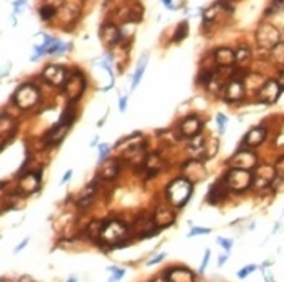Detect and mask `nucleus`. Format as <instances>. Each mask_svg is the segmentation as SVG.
<instances>
[{"label":"nucleus","mask_w":284,"mask_h":282,"mask_svg":"<svg viewBox=\"0 0 284 282\" xmlns=\"http://www.w3.org/2000/svg\"><path fill=\"white\" fill-rule=\"evenodd\" d=\"M187 34H189V23L182 21L179 26H177L175 33H174V39H172V41H174V42H182L187 38Z\"/></svg>","instance_id":"28"},{"label":"nucleus","mask_w":284,"mask_h":282,"mask_svg":"<svg viewBox=\"0 0 284 282\" xmlns=\"http://www.w3.org/2000/svg\"><path fill=\"white\" fill-rule=\"evenodd\" d=\"M127 102H129V98H127V96H124V98H120V104H119V110H120V112H125Z\"/></svg>","instance_id":"40"},{"label":"nucleus","mask_w":284,"mask_h":282,"mask_svg":"<svg viewBox=\"0 0 284 282\" xmlns=\"http://www.w3.org/2000/svg\"><path fill=\"white\" fill-rule=\"evenodd\" d=\"M166 282H194V274L185 268H171L164 274Z\"/></svg>","instance_id":"20"},{"label":"nucleus","mask_w":284,"mask_h":282,"mask_svg":"<svg viewBox=\"0 0 284 282\" xmlns=\"http://www.w3.org/2000/svg\"><path fill=\"white\" fill-rule=\"evenodd\" d=\"M39 187H41V170H38V172H28L20 180V191H22V195L28 196L36 193Z\"/></svg>","instance_id":"14"},{"label":"nucleus","mask_w":284,"mask_h":282,"mask_svg":"<svg viewBox=\"0 0 284 282\" xmlns=\"http://www.w3.org/2000/svg\"><path fill=\"white\" fill-rule=\"evenodd\" d=\"M201 128H203V122L200 120L198 115L192 114V115H187V117L182 120L180 125H179V133L182 138H195L198 137L201 133Z\"/></svg>","instance_id":"10"},{"label":"nucleus","mask_w":284,"mask_h":282,"mask_svg":"<svg viewBox=\"0 0 284 282\" xmlns=\"http://www.w3.org/2000/svg\"><path fill=\"white\" fill-rule=\"evenodd\" d=\"M215 63L218 67H232L236 62V50H232L229 47H221V49H216L215 50Z\"/></svg>","instance_id":"17"},{"label":"nucleus","mask_w":284,"mask_h":282,"mask_svg":"<svg viewBox=\"0 0 284 282\" xmlns=\"http://www.w3.org/2000/svg\"><path fill=\"white\" fill-rule=\"evenodd\" d=\"M161 2L164 3L167 8H174V5H172V0H161Z\"/></svg>","instance_id":"45"},{"label":"nucleus","mask_w":284,"mask_h":282,"mask_svg":"<svg viewBox=\"0 0 284 282\" xmlns=\"http://www.w3.org/2000/svg\"><path fill=\"white\" fill-rule=\"evenodd\" d=\"M75 102H68L67 104V107L64 109V112H62V117H60L59 120V123H62V125H72L73 123V120H75Z\"/></svg>","instance_id":"24"},{"label":"nucleus","mask_w":284,"mask_h":282,"mask_svg":"<svg viewBox=\"0 0 284 282\" xmlns=\"http://www.w3.org/2000/svg\"><path fill=\"white\" fill-rule=\"evenodd\" d=\"M67 282H77V278H70V279H68Z\"/></svg>","instance_id":"48"},{"label":"nucleus","mask_w":284,"mask_h":282,"mask_svg":"<svg viewBox=\"0 0 284 282\" xmlns=\"http://www.w3.org/2000/svg\"><path fill=\"white\" fill-rule=\"evenodd\" d=\"M218 242L221 243V246L224 248L226 251H231V248H232V240H229V239H222V237H219L218 239Z\"/></svg>","instance_id":"38"},{"label":"nucleus","mask_w":284,"mask_h":282,"mask_svg":"<svg viewBox=\"0 0 284 282\" xmlns=\"http://www.w3.org/2000/svg\"><path fill=\"white\" fill-rule=\"evenodd\" d=\"M162 165H164V162H162L161 156L158 153H150L145 156L141 167H143L145 172L148 174V177H154V175L162 169Z\"/></svg>","instance_id":"16"},{"label":"nucleus","mask_w":284,"mask_h":282,"mask_svg":"<svg viewBox=\"0 0 284 282\" xmlns=\"http://www.w3.org/2000/svg\"><path fill=\"white\" fill-rule=\"evenodd\" d=\"M125 234H127L125 224H122L117 219H108V221H104V224H103V230H101L99 240L106 245L115 246L117 245V242Z\"/></svg>","instance_id":"5"},{"label":"nucleus","mask_w":284,"mask_h":282,"mask_svg":"<svg viewBox=\"0 0 284 282\" xmlns=\"http://www.w3.org/2000/svg\"><path fill=\"white\" fill-rule=\"evenodd\" d=\"M174 221H175V214L172 213L171 209L164 208V206H161V208L156 209L154 218H153V224L158 225V229L169 227L171 224H174Z\"/></svg>","instance_id":"19"},{"label":"nucleus","mask_w":284,"mask_h":282,"mask_svg":"<svg viewBox=\"0 0 284 282\" xmlns=\"http://www.w3.org/2000/svg\"><path fill=\"white\" fill-rule=\"evenodd\" d=\"M189 151L192 154H195V156H198V154H203L206 151V141L203 137H195V138H192V141L189 143Z\"/></svg>","instance_id":"23"},{"label":"nucleus","mask_w":284,"mask_h":282,"mask_svg":"<svg viewBox=\"0 0 284 282\" xmlns=\"http://www.w3.org/2000/svg\"><path fill=\"white\" fill-rule=\"evenodd\" d=\"M99 39H101V42L104 44V47L112 49L122 41L120 29L112 23H104L103 26L99 28Z\"/></svg>","instance_id":"12"},{"label":"nucleus","mask_w":284,"mask_h":282,"mask_svg":"<svg viewBox=\"0 0 284 282\" xmlns=\"http://www.w3.org/2000/svg\"><path fill=\"white\" fill-rule=\"evenodd\" d=\"M164 258H166V253H159L158 256H156V258H153V260H150V261H148V263H146V264H148V266L158 264V263H161V261H162V260H164Z\"/></svg>","instance_id":"39"},{"label":"nucleus","mask_w":284,"mask_h":282,"mask_svg":"<svg viewBox=\"0 0 284 282\" xmlns=\"http://www.w3.org/2000/svg\"><path fill=\"white\" fill-rule=\"evenodd\" d=\"M276 177L275 165H258L253 174V185L258 188H266L273 183Z\"/></svg>","instance_id":"13"},{"label":"nucleus","mask_w":284,"mask_h":282,"mask_svg":"<svg viewBox=\"0 0 284 282\" xmlns=\"http://www.w3.org/2000/svg\"><path fill=\"white\" fill-rule=\"evenodd\" d=\"M109 271L112 274H110V278H109L108 282H119L125 274V269H122V268H109Z\"/></svg>","instance_id":"30"},{"label":"nucleus","mask_w":284,"mask_h":282,"mask_svg":"<svg viewBox=\"0 0 284 282\" xmlns=\"http://www.w3.org/2000/svg\"><path fill=\"white\" fill-rule=\"evenodd\" d=\"M68 125H62V123H57L54 125L52 128H50V132L47 133V137H45V144L50 146V144H57L60 141L64 140L65 135L68 133Z\"/></svg>","instance_id":"21"},{"label":"nucleus","mask_w":284,"mask_h":282,"mask_svg":"<svg viewBox=\"0 0 284 282\" xmlns=\"http://www.w3.org/2000/svg\"><path fill=\"white\" fill-rule=\"evenodd\" d=\"M265 279H266V282H276L275 279L271 278V274H268V273H265Z\"/></svg>","instance_id":"47"},{"label":"nucleus","mask_w":284,"mask_h":282,"mask_svg":"<svg viewBox=\"0 0 284 282\" xmlns=\"http://www.w3.org/2000/svg\"><path fill=\"white\" fill-rule=\"evenodd\" d=\"M271 55L278 63H284V42H280L275 49H271Z\"/></svg>","instance_id":"29"},{"label":"nucleus","mask_w":284,"mask_h":282,"mask_svg":"<svg viewBox=\"0 0 284 282\" xmlns=\"http://www.w3.org/2000/svg\"><path fill=\"white\" fill-rule=\"evenodd\" d=\"M242 148L243 149H239L232 158L227 159V164L231 167H237V169H247V170L255 169L258 164L257 154L250 148H245V146H242Z\"/></svg>","instance_id":"7"},{"label":"nucleus","mask_w":284,"mask_h":282,"mask_svg":"<svg viewBox=\"0 0 284 282\" xmlns=\"http://www.w3.org/2000/svg\"><path fill=\"white\" fill-rule=\"evenodd\" d=\"M109 151H110V146L109 144H99V162H104L106 158H108V154H109Z\"/></svg>","instance_id":"34"},{"label":"nucleus","mask_w":284,"mask_h":282,"mask_svg":"<svg viewBox=\"0 0 284 282\" xmlns=\"http://www.w3.org/2000/svg\"><path fill=\"white\" fill-rule=\"evenodd\" d=\"M245 96V77L237 72L231 77L224 86V98L227 102H239Z\"/></svg>","instance_id":"6"},{"label":"nucleus","mask_w":284,"mask_h":282,"mask_svg":"<svg viewBox=\"0 0 284 282\" xmlns=\"http://www.w3.org/2000/svg\"><path fill=\"white\" fill-rule=\"evenodd\" d=\"M229 187L224 182V179H221L219 182H216L213 187L210 188V193H208V203L211 204H219L222 200L226 198L227 193H229Z\"/></svg>","instance_id":"18"},{"label":"nucleus","mask_w":284,"mask_h":282,"mask_svg":"<svg viewBox=\"0 0 284 282\" xmlns=\"http://www.w3.org/2000/svg\"><path fill=\"white\" fill-rule=\"evenodd\" d=\"M283 214H284V211H283Z\"/></svg>","instance_id":"49"},{"label":"nucleus","mask_w":284,"mask_h":282,"mask_svg":"<svg viewBox=\"0 0 284 282\" xmlns=\"http://www.w3.org/2000/svg\"><path fill=\"white\" fill-rule=\"evenodd\" d=\"M146 55L141 57V60L138 62V67H136V72L133 75V81H131V89H135L138 86V83L141 81V78H143V73H145V68H146Z\"/></svg>","instance_id":"25"},{"label":"nucleus","mask_w":284,"mask_h":282,"mask_svg":"<svg viewBox=\"0 0 284 282\" xmlns=\"http://www.w3.org/2000/svg\"><path fill=\"white\" fill-rule=\"evenodd\" d=\"M72 174H73V170H67V172H65V175L62 177V182H60V183H65V182H68V179L72 177Z\"/></svg>","instance_id":"42"},{"label":"nucleus","mask_w":284,"mask_h":282,"mask_svg":"<svg viewBox=\"0 0 284 282\" xmlns=\"http://www.w3.org/2000/svg\"><path fill=\"white\" fill-rule=\"evenodd\" d=\"M257 269V266L255 264H248V266H245V268H242L239 273H237V278L239 279H245L248 274H252L253 271Z\"/></svg>","instance_id":"33"},{"label":"nucleus","mask_w":284,"mask_h":282,"mask_svg":"<svg viewBox=\"0 0 284 282\" xmlns=\"http://www.w3.org/2000/svg\"><path fill=\"white\" fill-rule=\"evenodd\" d=\"M275 170H276V177L280 180H284V156H281V158L276 161Z\"/></svg>","instance_id":"32"},{"label":"nucleus","mask_w":284,"mask_h":282,"mask_svg":"<svg viewBox=\"0 0 284 282\" xmlns=\"http://www.w3.org/2000/svg\"><path fill=\"white\" fill-rule=\"evenodd\" d=\"M210 255H211V250H206V251H205V256H203L201 264H200V269H198V273H200V274L205 273L206 266H208V263H210Z\"/></svg>","instance_id":"36"},{"label":"nucleus","mask_w":284,"mask_h":282,"mask_svg":"<svg viewBox=\"0 0 284 282\" xmlns=\"http://www.w3.org/2000/svg\"><path fill=\"white\" fill-rule=\"evenodd\" d=\"M216 122H218V125H219V133H224V125L227 122V117L224 114H218L216 115Z\"/></svg>","instance_id":"37"},{"label":"nucleus","mask_w":284,"mask_h":282,"mask_svg":"<svg viewBox=\"0 0 284 282\" xmlns=\"http://www.w3.org/2000/svg\"><path fill=\"white\" fill-rule=\"evenodd\" d=\"M255 41L262 49L271 50L281 42V33L273 24H268V23L260 24L255 33Z\"/></svg>","instance_id":"4"},{"label":"nucleus","mask_w":284,"mask_h":282,"mask_svg":"<svg viewBox=\"0 0 284 282\" xmlns=\"http://www.w3.org/2000/svg\"><path fill=\"white\" fill-rule=\"evenodd\" d=\"M266 140V128L263 127H253L247 132V135L242 140V146L245 148H257V146L263 144V141Z\"/></svg>","instance_id":"15"},{"label":"nucleus","mask_w":284,"mask_h":282,"mask_svg":"<svg viewBox=\"0 0 284 282\" xmlns=\"http://www.w3.org/2000/svg\"><path fill=\"white\" fill-rule=\"evenodd\" d=\"M120 165H122L120 161H117V159H115V161H109V162L99 170L101 179L106 180V182H109V180H114L119 175V172H120Z\"/></svg>","instance_id":"22"},{"label":"nucleus","mask_w":284,"mask_h":282,"mask_svg":"<svg viewBox=\"0 0 284 282\" xmlns=\"http://www.w3.org/2000/svg\"><path fill=\"white\" fill-rule=\"evenodd\" d=\"M278 83L281 84V88H283V91H284V70L280 73V78H278Z\"/></svg>","instance_id":"43"},{"label":"nucleus","mask_w":284,"mask_h":282,"mask_svg":"<svg viewBox=\"0 0 284 282\" xmlns=\"http://www.w3.org/2000/svg\"><path fill=\"white\" fill-rule=\"evenodd\" d=\"M227 261V255H222V256H219V261H218V266H222Z\"/></svg>","instance_id":"44"},{"label":"nucleus","mask_w":284,"mask_h":282,"mask_svg":"<svg viewBox=\"0 0 284 282\" xmlns=\"http://www.w3.org/2000/svg\"><path fill=\"white\" fill-rule=\"evenodd\" d=\"M41 77L52 86H64L70 75L67 73V68L60 67V65H47Z\"/></svg>","instance_id":"11"},{"label":"nucleus","mask_w":284,"mask_h":282,"mask_svg":"<svg viewBox=\"0 0 284 282\" xmlns=\"http://www.w3.org/2000/svg\"><path fill=\"white\" fill-rule=\"evenodd\" d=\"M20 282H34L31 278H29V276H24V278H22L20 279Z\"/></svg>","instance_id":"46"},{"label":"nucleus","mask_w":284,"mask_h":282,"mask_svg":"<svg viewBox=\"0 0 284 282\" xmlns=\"http://www.w3.org/2000/svg\"><path fill=\"white\" fill-rule=\"evenodd\" d=\"M222 179H224L229 190L236 191V193H242V191H245L253 185V172L247 169L229 167V170H227Z\"/></svg>","instance_id":"2"},{"label":"nucleus","mask_w":284,"mask_h":282,"mask_svg":"<svg viewBox=\"0 0 284 282\" xmlns=\"http://www.w3.org/2000/svg\"><path fill=\"white\" fill-rule=\"evenodd\" d=\"M86 89V78L81 73H72L67 80V83L64 84V91L67 94L70 102H75L81 98V94Z\"/></svg>","instance_id":"9"},{"label":"nucleus","mask_w":284,"mask_h":282,"mask_svg":"<svg viewBox=\"0 0 284 282\" xmlns=\"http://www.w3.org/2000/svg\"><path fill=\"white\" fill-rule=\"evenodd\" d=\"M192 193H194V185H192V180H189L187 177L174 179L166 188L167 201L174 208H179V209L184 208L189 203V200L192 198Z\"/></svg>","instance_id":"1"},{"label":"nucleus","mask_w":284,"mask_h":282,"mask_svg":"<svg viewBox=\"0 0 284 282\" xmlns=\"http://www.w3.org/2000/svg\"><path fill=\"white\" fill-rule=\"evenodd\" d=\"M250 57H252V52L248 47H239L236 50V62L240 63V65H245L250 62Z\"/></svg>","instance_id":"27"},{"label":"nucleus","mask_w":284,"mask_h":282,"mask_svg":"<svg viewBox=\"0 0 284 282\" xmlns=\"http://www.w3.org/2000/svg\"><path fill=\"white\" fill-rule=\"evenodd\" d=\"M284 7V0H273V3L266 8V15H273Z\"/></svg>","instance_id":"31"},{"label":"nucleus","mask_w":284,"mask_h":282,"mask_svg":"<svg viewBox=\"0 0 284 282\" xmlns=\"http://www.w3.org/2000/svg\"><path fill=\"white\" fill-rule=\"evenodd\" d=\"M13 104L22 110H29L39 102V88L33 83H24L18 86L12 96Z\"/></svg>","instance_id":"3"},{"label":"nucleus","mask_w":284,"mask_h":282,"mask_svg":"<svg viewBox=\"0 0 284 282\" xmlns=\"http://www.w3.org/2000/svg\"><path fill=\"white\" fill-rule=\"evenodd\" d=\"M55 15H57V7H54L52 3H47V5H43L39 8V17L44 20V21H49L52 20Z\"/></svg>","instance_id":"26"},{"label":"nucleus","mask_w":284,"mask_h":282,"mask_svg":"<svg viewBox=\"0 0 284 282\" xmlns=\"http://www.w3.org/2000/svg\"><path fill=\"white\" fill-rule=\"evenodd\" d=\"M211 229L208 227H192V230L189 232V237H195V235H203V234H210Z\"/></svg>","instance_id":"35"},{"label":"nucleus","mask_w":284,"mask_h":282,"mask_svg":"<svg viewBox=\"0 0 284 282\" xmlns=\"http://www.w3.org/2000/svg\"><path fill=\"white\" fill-rule=\"evenodd\" d=\"M28 242H29V239H24L23 242H22V243H20L18 246H17V248H15L13 251H15V253H18V251L20 250H22V248H24V246H26V243H28Z\"/></svg>","instance_id":"41"},{"label":"nucleus","mask_w":284,"mask_h":282,"mask_svg":"<svg viewBox=\"0 0 284 282\" xmlns=\"http://www.w3.org/2000/svg\"><path fill=\"white\" fill-rule=\"evenodd\" d=\"M283 93L281 84L278 83V80H266L265 83L258 88L257 99L263 104H275Z\"/></svg>","instance_id":"8"}]
</instances>
